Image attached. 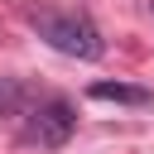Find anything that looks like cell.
<instances>
[{
    "label": "cell",
    "instance_id": "cell-1",
    "mask_svg": "<svg viewBox=\"0 0 154 154\" xmlns=\"http://www.w3.org/2000/svg\"><path fill=\"white\" fill-rule=\"evenodd\" d=\"M29 19V29L43 38V43H53L58 53H67V58H101V34L82 19V14H63V10H29L24 14Z\"/></svg>",
    "mask_w": 154,
    "mask_h": 154
},
{
    "label": "cell",
    "instance_id": "cell-4",
    "mask_svg": "<svg viewBox=\"0 0 154 154\" xmlns=\"http://www.w3.org/2000/svg\"><path fill=\"white\" fill-rule=\"evenodd\" d=\"M19 106H24V87L10 82V77H0V116H14Z\"/></svg>",
    "mask_w": 154,
    "mask_h": 154
},
{
    "label": "cell",
    "instance_id": "cell-3",
    "mask_svg": "<svg viewBox=\"0 0 154 154\" xmlns=\"http://www.w3.org/2000/svg\"><path fill=\"white\" fill-rule=\"evenodd\" d=\"M91 96L96 101H116V106H149L154 101L144 87H130V82H91Z\"/></svg>",
    "mask_w": 154,
    "mask_h": 154
},
{
    "label": "cell",
    "instance_id": "cell-2",
    "mask_svg": "<svg viewBox=\"0 0 154 154\" xmlns=\"http://www.w3.org/2000/svg\"><path fill=\"white\" fill-rule=\"evenodd\" d=\"M72 125H77L72 106H67L63 96H48V101H43V106L29 116V130H24V140H29V144H43V149H58V144H67Z\"/></svg>",
    "mask_w": 154,
    "mask_h": 154
}]
</instances>
